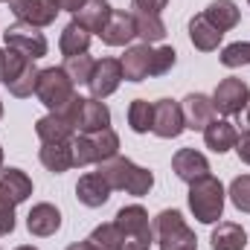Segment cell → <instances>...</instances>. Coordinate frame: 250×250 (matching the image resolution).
<instances>
[{
	"label": "cell",
	"instance_id": "b9f144b4",
	"mask_svg": "<svg viewBox=\"0 0 250 250\" xmlns=\"http://www.w3.org/2000/svg\"><path fill=\"white\" fill-rule=\"evenodd\" d=\"M242 114H245V128H250V99H248V105H245Z\"/></svg>",
	"mask_w": 250,
	"mask_h": 250
},
{
	"label": "cell",
	"instance_id": "ee69618b",
	"mask_svg": "<svg viewBox=\"0 0 250 250\" xmlns=\"http://www.w3.org/2000/svg\"><path fill=\"white\" fill-rule=\"evenodd\" d=\"M0 169H3V148H0Z\"/></svg>",
	"mask_w": 250,
	"mask_h": 250
},
{
	"label": "cell",
	"instance_id": "30bf717a",
	"mask_svg": "<svg viewBox=\"0 0 250 250\" xmlns=\"http://www.w3.org/2000/svg\"><path fill=\"white\" fill-rule=\"evenodd\" d=\"M9 12L21 21V23H29V26H50L56 23V15L62 12L56 0H9Z\"/></svg>",
	"mask_w": 250,
	"mask_h": 250
},
{
	"label": "cell",
	"instance_id": "ac0fdd59",
	"mask_svg": "<svg viewBox=\"0 0 250 250\" xmlns=\"http://www.w3.org/2000/svg\"><path fill=\"white\" fill-rule=\"evenodd\" d=\"M111 192H114V189L108 187V181H105L99 172H87V175H82L79 184H76V198H79L84 207H90V209L105 207L108 198H111Z\"/></svg>",
	"mask_w": 250,
	"mask_h": 250
},
{
	"label": "cell",
	"instance_id": "ba28073f",
	"mask_svg": "<svg viewBox=\"0 0 250 250\" xmlns=\"http://www.w3.org/2000/svg\"><path fill=\"white\" fill-rule=\"evenodd\" d=\"M3 44L9 47V50H18V53H23L26 59H32V62H38V59H44L47 56V50H50V44H47V38H44V32L38 29V26H29V23H12V26H6V32H3Z\"/></svg>",
	"mask_w": 250,
	"mask_h": 250
},
{
	"label": "cell",
	"instance_id": "ffe728a7",
	"mask_svg": "<svg viewBox=\"0 0 250 250\" xmlns=\"http://www.w3.org/2000/svg\"><path fill=\"white\" fill-rule=\"evenodd\" d=\"M99 38L108 44V47H125L137 38V26H134V18L131 12H114L105 23V29L99 32Z\"/></svg>",
	"mask_w": 250,
	"mask_h": 250
},
{
	"label": "cell",
	"instance_id": "e575fe53",
	"mask_svg": "<svg viewBox=\"0 0 250 250\" xmlns=\"http://www.w3.org/2000/svg\"><path fill=\"white\" fill-rule=\"evenodd\" d=\"M32 64V59H26L23 53H18V50H9L6 47V64H3V84H9V82H15L26 67Z\"/></svg>",
	"mask_w": 250,
	"mask_h": 250
},
{
	"label": "cell",
	"instance_id": "5b68a950",
	"mask_svg": "<svg viewBox=\"0 0 250 250\" xmlns=\"http://www.w3.org/2000/svg\"><path fill=\"white\" fill-rule=\"evenodd\" d=\"M114 224L123 233V248L120 250H148L154 245V230L148 221L146 207L140 204H128L114 215Z\"/></svg>",
	"mask_w": 250,
	"mask_h": 250
},
{
	"label": "cell",
	"instance_id": "484cf974",
	"mask_svg": "<svg viewBox=\"0 0 250 250\" xmlns=\"http://www.w3.org/2000/svg\"><path fill=\"white\" fill-rule=\"evenodd\" d=\"M204 18L215 26V29H221V32H230V29H236L239 26V6L233 3V0H212L207 9H204Z\"/></svg>",
	"mask_w": 250,
	"mask_h": 250
},
{
	"label": "cell",
	"instance_id": "52a82bcc",
	"mask_svg": "<svg viewBox=\"0 0 250 250\" xmlns=\"http://www.w3.org/2000/svg\"><path fill=\"white\" fill-rule=\"evenodd\" d=\"M59 114H67L76 131L79 134H90V131H102V128H111V111L105 102L93 99V96H76L70 102L67 111H59Z\"/></svg>",
	"mask_w": 250,
	"mask_h": 250
},
{
	"label": "cell",
	"instance_id": "9a60e30c",
	"mask_svg": "<svg viewBox=\"0 0 250 250\" xmlns=\"http://www.w3.org/2000/svg\"><path fill=\"white\" fill-rule=\"evenodd\" d=\"M181 108H184V123L192 131H204L207 125L215 120V105H212V96H207V93H189V96H184Z\"/></svg>",
	"mask_w": 250,
	"mask_h": 250
},
{
	"label": "cell",
	"instance_id": "7dc6e473",
	"mask_svg": "<svg viewBox=\"0 0 250 250\" xmlns=\"http://www.w3.org/2000/svg\"><path fill=\"white\" fill-rule=\"evenodd\" d=\"M0 84H3V82H0Z\"/></svg>",
	"mask_w": 250,
	"mask_h": 250
},
{
	"label": "cell",
	"instance_id": "7402d4cb",
	"mask_svg": "<svg viewBox=\"0 0 250 250\" xmlns=\"http://www.w3.org/2000/svg\"><path fill=\"white\" fill-rule=\"evenodd\" d=\"M111 15H114V9H111V3H108V0H87V3L73 15V21H76V23H82L90 35H93V32L99 35V32L105 29V23H108V18H111Z\"/></svg>",
	"mask_w": 250,
	"mask_h": 250
},
{
	"label": "cell",
	"instance_id": "d6986e66",
	"mask_svg": "<svg viewBox=\"0 0 250 250\" xmlns=\"http://www.w3.org/2000/svg\"><path fill=\"white\" fill-rule=\"evenodd\" d=\"M38 160L47 172L53 175H64L76 166V157H73V140L70 143H41V151H38Z\"/></svg>",
	"mask_w": 250,
	"mask_h": 250
},
{
	"label": "cell",
	"instance_id": "836d02e7",
	"mask_svg": "<svg viewBox=\"0 0 250 250\" xmlns=\"http://www.w3.org/2000/svg\"><path fill=\"white\" fill-rule=\"evenodd\" d=\"M227 195H230V201H233V207H236L239 212H250V175L233 178Z\"/></svg>",
	"mask_w": 250,
	"mask_h": 250
},
{
	"label": "cell",
	"instance_id": "ab89813d",
	"mask_svg": "<svg viewBox=\"0 0 250 250\" xmlns=\"http://www.w3.org/2000/svg\"><path fill=\"white\" fill-rule=\"evenodd\" d=\"M56 3H59V9H62V12H70V15H76V12H79V9H82L87 0H56Z\"/></svg>",
	"mask_w": 250,
	"mask_h": 250
},
{
	"label": "cell",
	"instance_id": "9c48e42d",
	"mask_svg": "<svg viewBox=\"0 0 250 250\" xmlns=\"http://www.w3.org/2000/svg\"><path fill=\"white\" fill-rule=\"evenodd\" d=\"M248 99H250L248 82H245V79H236V76L221 79L218 87H215V93H212L215 114H224V117H242Z\"/></svg>",
	"mask_w": 250,
	"mask_h": 250
},
{
	"label": "cell",
	"instance_id": "8fae6325",
	"mask_svg": "<svg viewBox=\"0 0 250 250\" xmlns=\"http://www.w3.org/2000/svg\"><path fill=\"white\" fill-rule=\"evenodd\" d=\"M151 131H154L160 140H175V137H181V134L187 131L181 102H175V99H157V102H154V123H151Z\"/></svg>",
	"mask_w": 250,
	"mask_h": 250
},
{
	"label": "cell",
	"instance_id": "4316f807",
	"mask_svg": "<svg viewBox=\"0 0 250 250\" xmlns=\"http://www.w3.org/2000/svg\"><path fill=\"white\" fill-rule=\"evenodd\" d=\"M0 189L15 201V204H23L29 195H32V181L23 169H0Z\"/></svg>",
	"mask_w": 250,
	"mask_h": 250
},
{
	"label": "cell",
	"instance_id": "83f0119b",
	"mask_svg": "<svg viewBox=\"0 0 250 250\" xmlns=\"http://www.w3.org/2000/svg\"><path fill=\"white\" fill-rule=\"evenodd\" d=\"M134 26H137V38H143V44H157L166 38V23L157 12H131Z\"/></svg>",
	"mask_w": 250,
	"mask_h": 250
},
{
	"label": "cell",
	"instance_id": "f6af8a7d",
	"mask_svg": "<svg viewBox=\"0 0 250 250\" xmlns=\"http://www.w3.org/2000/svg\"><path fill=\"white\" fill-rule=\"evenodd\" d=\"M0 120H3V102H0Z\"/></svg>",
	"mask_w": 250,
	"mask_h": 250
},
{
	"label": "cell",
	"instance_id": "4dcf8cb0",
	"mask_svg": "<svg viewBox=\"0 0 250 250\" xmlns=\"http://www.w3.org/2000/svg\"><path fill=\"white\" fill-rule=\"evenodd\" d=\"M87 242L96 250H120L123 248V233H120V227L114 221H108V224L93 227V233L87 236Z\"/></svg>",
	"mask_w": 250,
	"mask_h": 250
},
{
	"label": "cell",
	"instance_id": "d590c367",
	"mask_svg": "<svg viewBox=\"0 0 250 250\" xmlns=\"http://www.w3.org/2000/svg\"><path fill=\"white\" fill-rule=\"evenodd\" d=\"M15 201L0 189V236H9L15 233Z\"/></svg>",
	"mask_w": 250,
	"mask_h": 250
},
{
	"label": "cell",
	"instance_id": "8d00e7d4",
	"mask_svg": "<svg viewBox=\"0 0 250 250\" xmlns=\"http://www.w3.org/2000/svg\"><path fill=\"white\" fill-rule=\"evenodd\" d=\"M178 62V53L172 47H154V76H163L169 73Z\"/></svg>",
	"mask_w": 250,
	"mask_h": 250
},
{
	"label": "cell",
	"instance_id": "d6a6232c",
	"mask_svg": "<svg viewBox=\"0 0 250 250\" xmlns=\"http://www.w3.org/2000/svg\"><path fill=\"white\" fill-rule=\"evenodd\" d=\"M221 64L224 67H230V70H236V67H245L250 64V41H236V44H227L224 50H221Z\"/></svg>",
	"mask_w": 250,
	"mask_h": 250
},
{
	"label": "cell",
	"instance_id": "c3c4849f",
	"mask_svg": "<svg viewBox=\"0 0 250 250\" xmlns=\"http://www.w3.org/2000/svg\"><path fill=\"white\" fill-rule=\"evenodd\" d=\"M248 3H250V0H248Z\"/></svg>",
	"mask_w": 250,
	"mask_h": 250
},
{
	"label": "cell",
	"instance_id": "7c38bea8",
	"mask_svg": "<svg viewBox=\"0 0 250 250\" xmlns=\"http://www.w3.org/2000/svg\"><path fill=\"white\" fill-rule=\"evenodd\" d=\"M123 79L125 76H123V62L120 59H102V62H96V67H93V76H90L87 87H90L93 99H108L120 87Z\"/></svg>",
	"mask_w": 250,
	"mask_h": 250
},
{
	"label": "cell",
	"instance_id": "2e32d148",
	"mask_svg": "<svg viewBox=\"0 0 250 250\" xmlns=\"http://www.w3.org/2000/svg\"><path fill=\"white\" fill-rule=\"evenodd\" d=\"M26 230L32 236H38V239L56 236L62 230V212H59V207H53L47 201L44 204H35L29 209V215H26Z\"/></svg>",
	"mask_w": 250,
	"mask_h": 250
},
{
	"label": "cell",
	"instance_id": "f546056e",
	"mask_svg": "<svg viewBox=\"0 0 250 250\" xmlns=\"http://www.w3.org/2000/svg\"><path fill=\"white\" fill-rule=\"evenodd\" d=\"M93 67H96V62H93L87 53H82V56H70V59H64V64H62V70L70 76L73 84H87L90 76H93Z\"/></svg>",
	"mask_w": 250,
	"mask_h": 250
},
{
	"label": "cell",
	"instance_id": "e0dca14e",
	"mask_svg": "<svg viewBox=\"0 0 250 250\" xmlns=\"http://www.w3.org/2000/svg\"><path fill=\"white\" fill-rule=\"evenodd\" d=\"M35 134L41 143H70L73 134H76V125L67 114H59V111H50L47 117H41L35 123Z\"/></svg>",
	"mask_w": 250,
	"mask_h": 250
},
{
	"label": "cell",
	"instance_id": "7bdbcfd3",
	"mask_svg": "<svg viewBox=\"0 0 250 250\" xmlns=\"http://www.w3.org/2000/svg\"><path fill=\"white\" fill-rule=\"evenodd\" d=\"M15 250H38V248H32V245H21V248H15Z\"/></svg>",
	"mask_w": 250,
	"mask_h": 250
},
{
	"label": "cell",
	"instance_id": "603a6c76",
	"mask_svg": "<svg viewBox=\"0 0 250 250\" xmlns=\"http://www.w3.org/2000/svg\"><path fill=\"white\" fill-rule=\"evenodd\" d=\"M189 38H192L195 50H201V53H212V50H218L224 32L215 29V26L204 18V12H201V15H195V18L189 21Z\"/></svg>",
	"mask_w": 250,
	"mask_h": 250
},
{
	"label": "cell",
	"instance_id": "d4e9b609",
	"mask_svg": "<svg viewBox=\"0 0 250 250\" xmlns=\"http://www.w3.org/2000/svg\"><path fill=\"white\" fill-rule=\"evenodd\" d=\"M90 41H93V35H90L82 23L70 21V23L62 29L59 50L64 53V59H70V56H82V53H87V50H90Z\"/></svg>",
	"mask_w": 250,
	"mask_h": 250
},
{
	"label": "cell",
	"instance_id": "f1b7e54d",
	"mask_svg": "<svg viewBox=\"0 0 250 250\" xmlns=\"http://www.w3.org/2000/svg\"><path fill=\"white\" fill-rule=\"evenodd\" d=\"M154 123V102H146V99H134L128 105V125L134 134H148Z\"/></svg>",
	"mask_w": 250,
	"mask_h": 250
},
{
	"label": "cell",
	"instance_id": "5bb4252c",
	"mask_svg": "<svg viewBox=\"0 0 250 250\" xmlns=\"http://www.w3.org/2000/svg\"><path fill=\"white\" fill-rule=\"evenodd\" d=\"M172 172L184 184H195V181H201V178L209 175V160L201 151H195V148H181L172 157Z\"/></svg>",
	"mask_w": 250,
	"mask_h": 250
},
{
	"label": "cell",
	"instance_id": "277c9868",
	"mask_svg": "<svg viewBox=\"0 0 250 250\" xmlns=\"http://www.w3.org/2000/svg\"><path fill=\"white\" fill-rule=\"evenodd\" d=\"M120 154V134L114 128H102V131H90V134H79L73 137V157L76 166H99L111 157Z\"/></svg>",
	"mask_w": 250,
	"mask_h": 250
},
{
	"label": "cell",
	"instance_id": "60d3db41",
	"mask_svg": "<svg viewBox=\"0 0 250 250\" xmlns=\"http://www.w3.org/2000/svg\"><path fill=\"white\" fill-rule=\"evenodd\" d=\"M67 250H96V248L84 239V242H73V245H67Z\"/></svg>",
	"mask_w": 250,
	"mask_h": 250
},
{
	"label": "cell",
	"instance_id": "f35d334b",
	"mask_svg": "<svg viewBox=\"0 0 250 250\" xmlns=\"http://www.w3.org/2000/svg\"><path fill=\"white\" fill-rule=\"evenodd\" d=\"M166 3L169 0H131V9H137V12H163L166 9Z\"/></svg>",
	"mask_w": 250,
	"mask_h": 250
},
{
	"label": "cell",
	"instance_id": "3957f363",
	"mask_svg": "<svg viewBox=\"0 0 250 250\" xmlns=\"http://www.w3.org/2000/svg\"><path fill=\"white\" fill-rule=\"evenodd\" d=\"M224 184L212 175L189 184V209L201 224H215L224 215Z\"/></svg>",
	"mask_w": 250,
	"mask_h": 250
},
{
	"label": "cell",
	"instance_id": "4fadbf2b",
	"mask_svg": "<svg viewBox=\"0 0 250 250\" xmlns=\"http://www.w3.org/2000/svg\"><path fill=\"white\" fill-rule=\"evenodd\" d=\"M120 62H123L125 82H146V79L154 76V47L151 44L128 47Z\"/></svg>",
	"mask_w": 250,
	"mask_h": 250
},
{
	"label": "cell",
	"instance_id": "8992f818",
	"mask_svg": "<svg viewBox=\"0 0 250 250\" xmlns=\"http://www.w3.org/2000/svg\"><path fill=\"white\" fill-rule=\"evenodd\" d=\"M35 96L50 111H67L70 102L76 99V84L70 82V76L64 73L62 67H47V70L38 73Z\"/></svg>",
	"mask_w": 250,
	"mask_h": 250
},
{
	"label": "cell",
	"instance_id": "6da1fadb",
	"mask_svg": "<svg viewBox=\"0 0 250 250\" xmlns=\"http://www.w3.org/2000/svg\"><path fill=\"white\" fill-rule=\"evenodd\" d=\"M105 181H108V187L111 189H123L128 195H134V198H143V195H148L151 187H154V175L148 172V169H143V166H137L134 160H128V157H111V160H105V163H99V169H96Z\"/></svg>",
	"mask_w": 250,
	"mask_h": 250
},
{
	"label": "cell",
	"instance_id": "74e56055",
	"mask_svg": "<svg viewBox=\"0 0 250 250\" xmlns=\"http://www.w3.org/2000/svg\"><path fill=\"white\" fill-rule=\"evenodd\" d=\"M236 154H239L242 163L250 166V128H245V131L239 134V140H236Z\"/></svg>",
	"mask_w": 250,
	"mask_h": 250
},
{
	"label": "cell",
	"instance_id": "bcb514c9",
	"mask_svg": "<svg viewBox=\"0 0 250 250\" xmlns=\"http://www.w3.org/2000/svg\"><path fill=\"white\" fill-rule=\"evenodd\" d=\"M0 3H9V0H0Z\"/></svg>",
	"mask_w": 250,
	"mask_h": 250
},
{
	"label": "cell",
	"instance_id": "1f68e13d",
	"mask_svg": "<svg viewBox=\"0 0 250 250\" xmlns=\"http://www.w3.org/2000/svg\"><path fill=\"white\" fill-rule=\"evenodd\" d=\"M38 73H41V70H38L35 62H32L23 73H21V76H18V79H15V82H9V84H6V87H9V93H12V96H18V99L32 96V93H35V84H38Z\"/></svg>",
	"mask_w": 250,
	"mask_h": 250
},
{
	"label": "cell",
	"instance_id": "7a4b0ae2",
	"mask_svg": "<svg viewBox=\"0 0 250 250\" xmlns=\"http://www.w3.org/2000/svg\"><path fill=\"white\" fill-rule=\"evenodd\" d=\"M154 242L160 250H198V236L178 209H163L151 221Z\"/></svg>",
	"mask_w": 250,
	"mask_h": 250
},
{
	"label": "cell",
	"instance_id": "44dd1931",
	"mask_svg": "<svg viewBox=\"0 0 250 250\" xmlns=\"http://www.w3.org/2000/svg\"><path fill=\"white\" fill-rule=\"evenodd\" d=\"M236 140H239V131H236V125L230 120H212L204 128V143L215 154H224V151L236 148Z\"/></svg>",
	"mask_w": 250,
	"mask_h": 250
},
{
	"label": "cell",
	"instance_id": "cb8c5ba5",
	"mask_svg": "<svg viewBox=\"0 0 250 250\" xmlns=\"http://www.w3.org/2000/svg\"><path fill=\"white\" fill-rule=\"evenodd\" d=\"M212 250H245L248 248V233L236 221H218V227L209 236Z\"/></svg>",
	"mask_w": 250,
	"mask_h": 250
}]
</instances>
